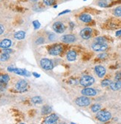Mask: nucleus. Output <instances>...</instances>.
<instances>
[{"instance_id": "nucleus-6", "label": "nucleus", "mask_w": 121, "mask_h": 124, "mask_svg": "<svg viewBox=\"0 0 121 124\" xmlns=\"http://www.w3.org/2000/svg\"><path fill=\"white\" fill-rule=\"evenodd\" d=\"M28 87V83L24 80H21L17 83L16 84V89L19 92H24L27 90Z\"/></svg>"}, {"instance_id": "nucleus-8", "label": "nucleus", "mask_w": 121, "mask_h": 124, "mask_svg": "<svg viewBox=\"0 0 121 124\" xmlns=\"http://www.w3.org/2000/svg\"><path fill=\"white\" fill-rule=\"evenodd\" d=\"M91 48L95 51H103L108 48V45L106 43H94Z\"/></svg>"}, {"instance_id": "nucleus-42", "label": "nucleus", "mask_w": 121, "mask_h": 124, "mask_svg": "<svg viewBox=\"0 0 121 124\" xmlns=\"http://www.w3.org/2000/svg\"><path fill=\"white\" fill-rule=\"evenodd\" d=\"M20 124H25V123H20Z\"/></svg>"}, {"instance_id": "nucleus-25", "label": "nucleus", "mask_w": 121, "mask_h": 124, "mask_svg": "<svg viewBox=\"0 0 121 124\" xmlns=\"http://www.w3.org/2000/svg\"><path fill=\"white\" fill-rule=\"evenodd\" d=\"M106 39L104 37H97L94 39L95 43H106Z\"/></svg>"}, {"instance_id": "nucleus-29", "label": "nucleus", "mask_w": 121, "mask_h": 124, "mask_svg": "<svg viewBox=\"0 0 121 124\" xmlns=\"http://www.w3.org/2000/svg\"><path fill=\"white\" fill-rule=\"evenodd\" d=\"M56 0H43V2L45 5H48V6H50V5H52Z\"/></svg>"}, {"instance_id": "nucleus-37", "label": "nucleus", "mask_w": 121, "mask_h": 124, "mask_svg": "<svg viewBox=\"0 0 121 124\" xmlns=\"http://www.w3.org/2000/svg\"><path fill=\"white\" fill-rule=\"evenodd\" d=\"M69 12H70V10H66L62 11V12L60 13V14H59V16H60V15H62V14H67V13H69Z\"/></svg>"}, {"instance_id": "nucleus-14", "label": "nucleus", "mask_w": 121, "mask_h": 124, "mask_svg": "<svg viewBox=\"0 0 121 124\" xmlns=\"http://www.w3.org/2000/svg\"><path fill=\"white\" fill-rule=\"evenodd\" d=\"M61 39H62V41L65 43H72V42H75V40H76L75 36H74L72 34L64 35L63 37H62Z\"/></svg>"}, {"instance_id": "nucleus-34", "label": "nucleus", "mask_w": 121, "mask_h": 124, "mask_svg": "<svg viewBox=\"0 0 121 124\" xmlns=\"http://www.w3.org/2000/svg\"><path fill=\"white\" fill-rule=\"evenodd\" d=\"M107 57V54H100V55H98V57L99 58H102V59H104Z\"/></svg>"}, {"instance_id": "nucleus-39", "label": "nucleus", "mask_w": 121, "mask_h": 124, "mask_svg": "<svg viewBox=\"0 0 121 124\" xmlns=\"http://www.w3.org/2000/svg\"><path fill=\"white\" fill-rule=\"evenodd\" d=\"M33 75H34V77H40V75H39V74L36 73V72H34V73H33Z\"/></svg>"}, {"instance_id": "nucleus-40", "label": "nucleus", "mask_w": 121, "mask_h": 124, "mask_svg": "<svg viewBox=\"0 0 121 124\" xmlns=\"http://www.w3.org/2000/svg\"><path fill=\"white\" fill-rule=\"evenodd\" d=\"M30 1H32V2H37V0H30Z\"/></svg>"}, {"instance_id": "nucleus-23", "label": "nucleus", "mask_w": 121, "mask_h": 124, "mask_svg": "<svg viewBox=\"0 0 121 124\" xmlns=\"http://www.w3.org/2000/svg\"><path fill=\"white\" fill-rule=\"evenodd\" d=\"M31 102L34 104H39L42 103V99L41 98V97L36 96L31 98Z\"/></svg>"}, {"instance_id": "nucleus-30", "label": "nucleus", "mask_w": 121, "mask_h": 124, "mask_svg": "<svg viewBox=\"0 0 121 124\" xmlns=\"http://www.w3.org/2000/svg\"><path fill=\"white\" fill-rule=\"evenodd\" d=\"M33 25H34V27L35 29H39L40 28V26H41V24L39 23V21L35 20V21L33 22Z\"/></svg>"}, {"instance_id": "nucleus-21", "label": "nucleus", "mask_w": 121, "mask_h": 124, "mask_svg": "<svg viewBox=\"0 0 121 124\" xmlns=\"http://www.w3.org/2000/svg\"><path fill=\"white\" fill-rule=\"evenodd\" d=\"M51 111H52V108L51 106H43L42 108V115H48L51 113Z\"/></svg>"}, {"instance_id": "nucleus-24", "label": "nucleus", "mask_w": 121, "mask_h": 124, "mask_svg": "<svg viewBox=\"0 0 121 124\" xmlns=\"http://www.w3.org/2000/svg\"><path fill=\"white\" fill-rule=\"evenodd\" d=\"M101 108V106L100 104H94L91 106V111L93 112H98Z\"/></svg>"}, {"instance_id": "nucleus-27", "label": "nucleus", "mask_w": 121, "mask_h": 124, "mask_svg": "<svg viewBox=\"0 0 121 124\" xmlns=\"http://www.w3.org/2000/svg\"><path fill=\"white\" fill-rule=\"evenodd\" d=\"M114 14L117 16H121V6L117 7L114 9Z\"/></svg>"}, {"instance_id": "nucleus-32", "label": "nucleus", "mask_w": 121, "mask_h": 124, "mask_svg": "<svg viewBox=\"0 0 121 124\" xmlns=\"http://www.w3.org/2000/svg\"><path fill=\"white\" fill-rule=\"evenodd\" d=\"M4 31H5V28H4V26H3L2 25L0 24V35L2 34V33H4Z\"/></svg>"}, {"instance_id": "nucleus-4", "label": "nucleus", "mask_w": 121, "mask_h": 124, "mask_svg": "<svg viewBox=\"0 0 121 124\" xmlns=\"http://www.w3.org/2000/svg\"><path fill=\"white\" fill-rule=\"evenodd\" d=\"M40 65L45 70H51L53 68L52 61L46 58H43L40 60Z\"/></svg>"}, {"instance_id": "nucleus-16", "label": "nucleus", "mask_w": 121, "mask_h": 124, "mask_svg": "<svg viewBox=\"0 0 121 124\" xmlns=\"http://www.w3.org/2000/svg\"><path fill=\"white\" fill-rule=\"evenodd\" d=\"M11 40L5 39L0 42V48H8L10 46H11Z\"/></svg>"}, {"instance_id": "nucleus-5", "label": "nucleus", "mask_w": 121, "mask_h": 124, "mask_svg": "<svg viewBox=\"0 0 121 124\" xmlns=\"http://www.w3.org/2000/svg\"><path fill=\"white\" fill-rule=\"evenodd\" d=\"M76 104L79 106H87L91 103L90 100L87 97H80L75 100Z\"/></svg>"}, {"instance_id": "nucleus-2", "label": "nucleus", "mask_w": 121, "mask_h": 124, "mask_svg": "<svg viewBox=\"0 0 121 124\" xmlns=\"http://www.w3.org/2000/svg\"><path fill=\"white\" fill-rule=\"evenodd\" d=\"M94 83V78L89 75H84L80 80V83L85 87L91 85Z\"/></svg>"}, {"instance_id": "nucleus-28", "label": "nucleus", "mask_w": 121, "mask_h": 124, "mask_svg": "<svg viewBox=\"0 0 121 124\" xmlns=\"http://www.w3.org/2000/svg\"><path fill=\"white\" fill-rule=\"evenodd\" d=\"M111 83H112L111 80H108V79H106V80H104L102 81L101 85H102V86H103V87H106V86L110 85V84H111Z\"/></svg>"}, {"instance_id": "nucleus-12", "label": "nucleus", "mask_w": 121, "mask_h": 124, "mask_svg": "<svg viewBox=\"0 0 121 124\" xmlns=\"http://www.w3.org/2000/svg\"><path fill=\"white\" fill-rule=\"evenodd\" d=\"M82 94L85 96V97H92V96H95L97 94V91L94 88H85L84 89L82 90L81 92Z\"/></svg>"}, {"instance_id": "nucleus-17", "label": "nucleus", "mask_w": 121, "mask_h": 124, "mask_svg": "<svg viewBox=\"0 0 121 124\" xmlns=\"http://www.w3.org/2000/svg\"><path fill=\"white\" fill-rule=\"evenodd\" d=\"M67 60L68 61H74L76 58V53L75 51H69L66 55Z\"/></svg>"}, {"instance_id": "nucleus-22", "label": "nucleus", "mask_w": 121, "mask_h": 124, "mask_svg": "<svg viewBox=\"0 0 121 124\" xmlns=\"http://www.w3.org/2000/svg\"><path fill=\"white\" fill-rule=\"evenodd\" d=\"M110 2H111V0H100L98 2V5L103 8H106L109 5Z\"/></svg>"}, {"instance_id": "nucleus-19", "label": "nucleus", "mask_w": 121, "mask_h": 124, "mask_svg": "<svg viewBox=\"0 0 121 124\" xmlns=\"http://www.w3.org/2000/svg\"><path fill=\"white\" fill-rule=\"evenodd\" d=\"M14 37L16 39H23L25 37V31H18L16 33H15L14 34Z\"/></svg>"}, {"instance_id": "nucleus-41", "label": "nucleus", "mask_w": 121, "mask_h": 124, "mask_svg": "<svg viewBox=\"0 0 121 124\" xmlns=\"http://www.w3.org/2000/svg\"><path fill=\"white\" fill-rule=\"evenodd\" d=\"M60 124H66V123H60Z\"/></svg>"}, {"instance_id": "nucleus-11", "label": "nucleus", "mask_w": 121, "mask_h": 124, "mask_svg": "<svg viewBox=\"0 0 121 124\" xmlns=\"http://www.w3.org/2000/svg\"><path fill=\"white\" fill-rule=\"evenodd\" d=\"M59 120V117L56 114H51L48 116L45 120V124H57Z\"/></svg>"}, {"instance_id": "nucleus-15", "label": "nucleus", "mask_w": 121, "mask_h": 124, "mask_svg": "<svg viewBox=\"0 0 121 124\" xmlns=\"http://www.w3.org/2000/svg\"><path fill=\"white\" fill-rule=\"evenodd\" d=\"M110 88L113 91H117V90L121 88V80H117L115 82H113L110 84Z\"/></svg>"}, {"instance_id": "nucleus-26", "label": "nucleus", "mask_w": 121, "mask_h": 124, "mask_svg": "<svg viewBox=\"0 0 121 124\" xmlns=\"http://www.w3.org/2000/svg\"><path fill=\"white\" fill-rule=\"evenodd\" d=\"M10 58V55L9 54L3 53L1 56H0V60L1 61H6Z\"/></svg>"}, {"instance_id": "nucleus-3", "label": "nucleus", "mask_w": 121, "mask_h": 124, "mask_svg": "<svg viewBox=\"0 0 121 124\" xmlns=\"http://www.w3.org/2000/svg\"><path fill=\"white\" fill-rule=\"evenodd\" d=\"M8 71H10V72H14L18 75H22V76H27V77H29L30 74V72L28 71L27 70L25 69H18V68H14V67H8Z\"/></svg>"}, {"instance_id": "nucleus-33", "label": "nucleus", "mask_w": 121, "mask_h": 124, "mask_svg": "<svg viewBox=\"0 0 121 124\" xmlns=\"http://www.w3.org/2000/svg\"><path fill=\"white\" fill-rule=\"evenodd\" d=\"M116 80H121V73H117L116 77H115Z\"/></svg>"}, {"instance_id": "nucleus-35", "label": "nucleus", "mask_w": 121, "mask_h": 124, "mask_svg": "<svg viewBox=\"0 0 121 124\" xmlns=\"http://www.w3.org/2000/svg\"><path fill=\"white\" fill-rule=\"evenodd\" d=\"M4 53H6V54H10L12 52V50L11 49H8V48H5V50L3 51Z\"/></svg>"}, {"instance_id": "nucleus-10", "label": "nucleus", "mask_w": 121, "mask_h": 124, "mask_svg": "<svg viewBox=\"0 0 121 124\" xmlns=\"http://www.w3.org/2000/svg\"><path fill=\"white\" fill-rule=\"evenodd\" d=\"M92 35V29L90 28H85L80 32V36L84 39H89Z\"/></svg>"}, {"instance_id": "nucleus-31", "label": "nucleus", "mask_w": 121, "mask_h": 124, "mask_svg": "<svg viewBox=\"0 0 121 124\" xmlns=\"http://www.w3.org/2000/svg\"><path fill=\"white\" fill-rule=\"evenodd\" d=\"M6 89V84L0 83V92H3Z\"/></svg>"}, {"instance_id": "nucleus-38", "label": "nucleus", "mask_w": 121, "mask_h": 124, "mask_svg": "<svg viewBox=\"0 0 121 124\" xmlns=\"http://www.w3.org/2000/svg\"><path fill=\"white\" fill-rule=\"evenodd\" d=\"M116 36L117 37H120L121 36V30H120V31L116 32Z\"/></svg>"}, {"instance_id": "nucleus-13", "label": "nucleus", "mask_w": 121, "mask_h": 124, "mask_svg": "<svg viewBox=\"0 0 121 124\" xmlns=\"http://www.w3.org/2000/svg\"><path fill=\"white\" fill-rule=\"evenodd\" d=\"M94 71H95L97 75L99 77H100V78L103 77L105 76V74H106V69L103 66H102V65H97V66H95Z\"/></svg>"}, {"instance_id": "nucleus-20", "label": "nucleus", "mask_w": 121, "mask_h": 124, "mask_svg": "<svg viewBox=\"0 0 121 124\" xmlns=\"http://www.w3.org/2000/svg\"><path fill=\"white\" fill-rule=\"evenodd\" d=\"M10 80V77L8 74H1L0 75V83H8Z\"/></svg>"}, {"instance_id": "nucleus-1", "label": "nucleus", "mask_w": 121, "mask_h": 124, "mask_svg": "<svg viewBox=\"0 0 121 124\" xmlns=\"http://www.w3.org/2000/svg\"><path fill=\"white\" fill-rule=\"evenodd\" d=\"M97 118L101 122H106L112 118V114L106 110L99 111L97 114Z\"/></svg>"}, {"instance_id": "nucleus-36", "label": "nucleus", "mask_w": 121, "mask_h": 124, "mask_svg": "<svg viewBox=\"0 0 121 124\" xmlns=\"http://www.w3.org/2000/svg\"><path fill=\"white\" fill-rule=\"evenodd\" d=\"M43 42H44V39H43V38H39L36 42H37V44H41V43H42Z\"/></svg>"}, {"instance_id": "nucleus-7", "label": "nucleus", "mask_w": 121, "mask_h": 124, "mask_svg": "<svg viewBox=\"0 0 121 124\" xmlns=\"http://www.w3.org/2000/svg\"><path fill=\"white\" fill-rule=\"evenodd\" d=\"M65 29V27L63 23H62L61 22H54L53 25V30L58 33H62L64 32Z\"/></svg>"}, {"instance_id": "nucleus-9", "label": "nucleus", "mask_w": 121, "mask_h": 124, "mask_svg": "<svg viewBox=\"0 0 121 124\" xmlns=\"http://www.w3.org/2000/svg\"><path fill=\"white\" fill-rule=\"evenodd\" d=\"M62 51V47L60 45H55L49 49V54L53 56H57Z\"/></svg>"}, {"instance_id": "nucleus-18", "label": "nucleus", "mask_w": 121, "mask_h": 124, "mask_svg": "<svg viewBox=\"0 0 121 124\" xmlns=\"http://www.w3.org/2000/svg\"><path fill=\"white\" fill-rule=\"evenodd\" d=\"M80 19L81 21H83V22H90L91 21V16L89 14H83L80 15Z\"/></svg>"}]
</instances>
